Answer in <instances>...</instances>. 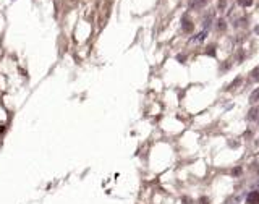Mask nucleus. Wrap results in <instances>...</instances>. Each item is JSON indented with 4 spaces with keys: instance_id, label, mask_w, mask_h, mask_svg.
<instances>
[{
    "instance_id": "nucleus-1",
    "label": "nucleus",
    "mask_w": 259,
    "mask_h": 204,
    "mask_svg": "<svg viewBox=\"0 0 259 204\" xmlns=\"http://www.w3.org/2000/svg\"><path fill=\"white\" fill-rule=\"evenodd\" d=\"M181 28H183V31H185V33H191V31H193V28H194V25H193V21H191V20H189L186 15L181 18Z\"/></svg>"
},
{
    "instance_id": "nucleus-6",
    "label": "nucleus",
    "mask_w": 259,
    "mask_h": 204,
    "mask_svg": "<svg viewBox=\"0 0 259 204\" xmlns=\"http://www.w3.org/2000/svg\"><path fill=\"white\" fill-rule=\"evenodd\" d=\"M258 113H259V110L258 109H251L250 110V113H248V120H254L258 117Z\"/></svg>"
},
{
    "instance_id": "nucleus-12",
    "label": "nucleus",
    "mask_w": 259,
    "mask_h": 204,
    "mask_svg": "<svg viewBox=\"0 0 259 204\" xmlns=\"http://www.w3.org/2000/svg\"><path fill=\"white\" fill-rule=\"evenodd\" d=\"M206 203H207L206 198H201V199H199V204H206Z\"/></svg>"
},
{
    "instance_id": "nucleus-3",
    "label": "nucleus",
    "mask_w": 259,
    "mask_h": 204,
    "mask_svg": "<svg viewBox=\"0 0 259 204\" xmlns=\"http://www.w3.org/2000/svg\"><path fill=\"white\" fill-rule=\"evenodd\" d=\"M246 204H259V191H251L246 196Z\"/></svg>"
},
{
    "instance_id": "nucleus-10",
    "label": "nucleus",
    "mask_w": 259,
    "mask_h": 204,
    "mask_svg": "<svg viewBox=\"0 0 259 204\" xmlns=\"http://www.w3.org/2000/svg\"><path fill=\"white\" fill-rule=\"evenodd\" d=\"M219 29H225V21H219Z\"/></svg>"
},
{
    "instance_id": "nucleus-5",
    "label": "nucleus",
    "mask_w": 259,
    "mask_h": 204,
    "mask_svg": "<svg viewBox=\"0 0 259 204\" xmlns=\"http://www.w3.org/2000/svg\"><path fill=\"white\" fill-rule=\"evenodd\" d=\"M206 34H207V31H206V29H204V31H201V33H199L196 37H193V41H194V42H201V41H204V39H206Z\"/></svg>"
},
{
    "instance_id": "nucleus-8",
    "label": "nucleus",
    "mask_w": 259,
    "mask_h": 204,
    "mask_svg": "<svg viewBox=\"0 0 259 204\" xmlns=\"http://www.w3.org/2000/svg\"><path fill=\"white\" fill-rule=\"evenodd\" d=\"M209 50H206V54H209V55H215V47L214 46H210V47H207Z\"/></svg>"
},
{
    "instance_id": "nucleus-9",
    "label": "nucleus",
    "mask_w": 259,
    "mask_h": 204,
    "mask_svg": "<svg viewBox=\"0 0 259 204\" xmlns=\"http://www.w3.org/2000/svg\"><path fill=\"white\" fill-rule=\"evenodd\" d=\"M240 83H241V78H237V79H235V81L232 83V84H230V89H232V88H235V86H238V84H240Z\"/></svg>"
},
{
    "instance_id": "nucleus-2",
    "label": "nucleus",
    "mask_w": 259,
    "mask_h": 204,
    "mask_svg": "<svg viewBox=\"0 0 259 204\" xmlns=\"http://www.w3.org/2000/svg\"><path fill=\"white\" fill-rule=\"evenodd\" d=\"M207 2H209V0H189L188 7L191 10H199V8H202V7H206Z\"/></svg>"
},
{
    "instance_id": "nucleus-11",
    "label": "nucleus",
    "mask_w": 259,
    "mask_h": 204,
    "mask_svg": "<svg viewBox=\"0 0 259 204\" xmlns=\"http://www.w3.org/2000/svg\"><path fill=\"white\" fill-rule=\"evenodd\" d=\"M240 174H241V168H240V167H237V168L233 170V175H240Z\"/></svg>"
},
{
    "instance_id": "nucleus-4",
    "label": "nucleus",
    "mask_w": 259,
    "mask_h": 204,
    "mask_svg": "<svg viewBox=\"0 0 259 204\" xmlns=\"http://www.w3.org/2000/svg\"><path fill=\"white\" fill-rule=\"evenodd\" d=\"M258 101H259V88L254 89V91L251 92V96H250V102L251 104H254V102H258Z\"/></svg>"
},
{
    "instance_id": "nucleus-13",
    "label": "nucleus",
    "mask_w": 259,
    "mask_h": 204,
    "mask_svg": "<svg viewBox=\"0 0 259 204\" xmlns=\"http://www.w3.org/2000/svg\"><path fill=\"white\" fill-rule=\"evenodd\" d=\"M2 131H3V125L0 123V133H2Z\"/></svg>"
},
{
    "instance_id": "nucleus-7",
    "label": "nucleus",
    "mask_w": 259,
    "mask_h": 204,
    "mask_svg": "<svg viewBox=\"0 0 259 204\" xmlns=\"http://www.w3.org/2000/svg\"><path fill=\"white\" fill-rule=\"evenodd\" d=\"M238 3H240L241 7H250L251 3H253V0H237Z\"/></svg>"
}]
</instances>
